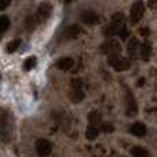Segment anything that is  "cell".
Here are the masks:
<instances>
[{
    "mask_svg": "<svg viewBox=\"0 0 157 157\" xmlns=\"http://www.w3.org/2000/svg\"><path fill=\"white\" fill-rule=\"evenodd\" d=\"M124 22H125V17H124V14H123V13L113 14V17H112V22H110V26L105 28V32H103V33H105L106 36L116 35V33L119 32L123 26H124Z\"/></svg>",
    "mask_w": 157,
    "mask_h": 157,
    "instance_id": "6da1fadb",
    "label": "cell"
},
{
    "mask_svg": "<svg viewBox=\"0 0 157 157\" xmlns=\"http://www.w3.org/2000/svg\"><path fill=\"white\" fill-rule=\"evenodd\" d=\"M108 62H109V65H110L112 68H113L114 71H117V72H124V71H128V69H130V66H131L130 61H128L127 58L121 57L120 54H116V55H109Z\"/></svg>",
    "mask_w": 157,
    "mask_h": 157,
    "instance_id": "7a4b0ae2",
    "label": "cell"
},
{
    "mask_svg": "<svg viewBox=\"0 0 157 157\" xmlns=\"http://www.w3.org/2000/svg\"><path fill=\"white\" fill-rule=\"evenodd\" d=\"M10 135H11L10 119H8L7 113L2 112V114H0V138H2V141L7 142L10 139Z\"/></svg>",
    "mask_w": 157,
    "mask_h": 157,
    "instance_id": "3957f363",
    "label": "cell"
},
{
    "mask_svg": "<svg viewBox=\"0 0 157 157\" xmlns=\"http://www.w3.org/2000/svg\"><path fill=\"white\" fill-rule=\"evenodd\" d=\"M51 11H52V6L50 4V3H41L40 6H39L37 11H36V21L39 22V24H43V22H46L47 19H48V17L51 15Z\"/></svg>",
    "mask_w": 157,
    "mask_h": 157,
    "instance_id": "277c9868",
    "label": "cell"
},
{
    "mask_svg": "<svg viewBox=\"0 0 157 157\" xmlns=\"http://www.w3.org/2000/svg\"><path fill=\"white\" fill-rule=\"evenodd\" d=\"M101 51L108 55H116L121 52V44L117 40H109L101 46Z\"/></svg>",
    "mask_w": 157,
    "mask_h": 157,
    "instance_id": "5b68a950",
    "label": "cell"
},
{
    "mask_svg": "<svg viewBox=\"0 0 157 157\" xmlns=\"http://www.w3.org/2000/svg\"><path fill=\"white\" fill-rule=\"evenodd\" d=\"M145 14V4L144 2H135L131 7V24H138Z\"/></svg>",
    "mask_w": 157,
    "mask_h": 157,
    "instance_id": "8992f818",
    "label": "cell"
},
{
    "mask_svg": "<svg viewBox=\"0 0 157 157\" xmlns=\"http://www.w3.org/2000/svg\"><path fill=\"white\" fill-rule=\"evenodd\" d=\"M127 52H128V55H130L131 59H136V58L141 55V47H139V43L135 37H131L130 40H128Z\"/></svg>",
    "mask_w": 157,
    "mask_h": 157,
    "instance_id": "52a82bcc",
    "label": "cell"
},
{
    "mask_svg": "<svg viewBox=\"0 0 157 157\" xmlns=\"http://www.w3.org/2000/svg\"><path fill=\"white\" fill-rule=\"evenodd\" d=\"M51 149H52V146L47 139H39L36 142V152H37L39 156H41V157L48 156L51 153Z\"/></svg>",
    "mask_w": 157,
    "mask_h": 157,
    "instance_id": "ba28073f",
    "label": "cell"
},
{
    "mask_svg": "<svg viewBox=\"0 0 157 157\" xmlns=\"http://www.w3.org/2000/svg\"><path fill=\"white\" fill-rule=\"evenodd\" d=\"M136 112H138V106H136V102L134 99L132 94H127V116H135Z\"/></svg>",
    "mask_w": 157,
    "mask_h": 157,
    "instance_id": "9c48e42d",
    "label": "cell"
},
{
    "mask_svg": "<svg viewBox=\"0 0 157 157\" xmlns=\"http://www.w3.org/2000/svg\"><path fill=\"white\" fill-rule=\"evenodd\" d=\"M73 65H75V61L69 57L61 58V59H58V62H57V68L59 69V71H69V69L73 68Z\"/></svg>",
    "mask_w": 157,
    "mask_h": 157,
    "instance_id": "30bf717a",
    "label": "cell"
},
{
    "mask_svg": "<svg viewBox=\"0 0 157 157\" xmlns=\"http://www.w3.org/2000/svg\"><path fill=\"white\" fill-rule=\"evenodd\" d=\"M81 19L84 24L87 25H94L95 22H98V15L91 10H87L84 13H81Z\"/></svg>",
    "mask_w": 157,
    "mask_h": 157,
    "instance_id": "8fae6325",
    "label": "cell"
},
{
    "mask_svg": "<svg viewBox=\"0 0 157 157\" xmlns=\"http://www.w3.org/2000/svg\"><path fill=\"white\" fill-rule=\"evenodd\" d=\"M131 134L135 136H144L145 134H146V125L144 124V123H134L132 125H131L130 128Z\"/></svg>",
    "mask_w": 157,
    "mask_h": 157,
    "instance_id": "7c38bea8",
    "label": "cell"
},
{
    "mask_svg": "<svg viewBox=\"0 0 157 157\" xmlns=\"http://www.w3.org/2000/svg\"><path fill=\"white\" fill-rule=\"evenodd\" d=\"M150 55H152V44H150V41L146 40L141 46V58L144 61H149Z\"/></svg>",
    "mask_w": 157,
    "mask_h": 157,
    "instance_id": "4fadbf2b",
    "label": "cell"
},
{
    "mask_svg": "<svg viewBox=\"0 0 157 157\" xmlns=\"http://www.w3.org/2000/svg\"><path fill=\"white\" fill-rule=\"evenodd\" d=\"M78 32H80V28L77 26V25H72V26H68L65 29V32H63V37L65 39H69V40H72V39H76Z\"/></svg>",
    "mask_w": 157,
    "mask_h": 157,
    "instance_id": "5bb4252c",
    "label": "cell"
},
{
    "mask_svg": "<svg viewBox=\"0 0 157 157\" xmlns=\"http://www.w3.org/2000/svg\"><path fill=\"white\" fill-rule=\"evenodd\" d=\"M131 155L134 157H149V152L142 146H134L131 149Z\"/></svg>",
    "mask_w": 157,
    "mask_h": 157,
    "instance_id": "9a60e30c",
    "label": "cell"
},
{
    "mask_svg": "<svg viewBox=\"0 0 157 157\" xmlns=\"http://www.w3.org/2000/svg\"><path fill=\"white\" fill-rule=\"evenodd\" d=\"M98 134H99V128L94 127V125H88V128H87V131H86L87 139H90V141H94V139L98 136Z\"/></svg>",
    "mask_w": 157,
    "mask_h": 157,
    "instance_id": "2e32d148",
    "label": "cell"
},
{
    "mask_svg": "<svg viewBox=\"0 0 157 157\" xmlns=\"http://www.w3.org/2000/svg\"><path fill=\"white\" fill-rule=\"evenodd\" d=\"M88 121L90 125H94V127H98L101 124V114L98 112H91L88 114Z\"/></svg>",
    "mask_w": 157,
    "mask_h": 157,
    "instance_id": "e0dca14e",
    "label": "cell"
},
{
    "mask_svg": "<svg viewBox=\"0 0 157 157\" xmlns=\"http://www.w3.org/2000/svg\"><path fill=\"white\" fill-rule=\"evenodd\" d=\"M10 28V18L7 15H2L0 17V33L6 32Z\"/></svg>",
    "mask_w": 157,
    "mask_h": 157,
    "instance_id": "ac0fdd59",
    "label": "cell"
},
{
    "mask_svg": "<svg viewBox=\"0 0 157 157\" xmlns=\"http://www.w3.org/2000/svg\"><path fill=\"white\" fill-rule=\"evenodd\" d=\"M71 99H72V102H75V103L81 102V101L84 99V92L83 91H72Z\"/></svg>",
    "mask_w": 157,
    "mask_h": 157,
    "instance_id": "d6986e66",
    "label": "cell"
},
{
    "mask_svg": "<svg viewBox=\"0 0 157 157\" xmlns=\"http://www.w3.org/2000/svg\"><path fill=\"white\" fill-rule=\"evenodd\" d=\"M36 57H30V58H28L26 61H25V63H24V71H30V69H33L36 66Z\"/></svg>",
    "mask_w": 157,
    "mask_h": 157,
    "instance_id": "ffe728a7",
    "label": "cell"
},
{
    "mask_svg": "<svg viewBox=\"0 0 157 157\" xmlns=\"http://www.w3.org/2000/svg\"><path fill=\"white\" fill-rule=\"evenodd\" d=\"M19 44H21V40H18V39H15V40L10 41V43L7 44V51H8V52H15L17 50H18Z\"/></svg>",
    "mask_w": 157,
    "mask_h": 157,
    "instance_id": "44dd1931",
    "label": "cell"
},
{
    "mask_svg": "<svg viewBox=\"0 0 157 157\" xmlns=\"http://www.w3.org/2000/svg\"><path fill=\"white\" fill-rule=\"evenodd\" d=\"M72 88H73V91H83V80L81 78H73L72 80Z\"/></svg>",
    "mask_w": 157,
    "mask_h": 157,
    "instance_id": "7402d4cb",
    "label": "cell"
},
{
    "mask_svg": "<svg viewBox=\"0 0 157 157\" xmlns=\"http://www.w3.org/2000/svg\"><path fill=\"white\" fill-rule=\"evenodd\" d=\"M36 18L35 17H28V19H26V29L28 30H33L35 29V25H36Z\"/></svg>",
    "mask_w": 157,
    "mask_h": 157,
    "instance_id": "603a6c76",
    "label": "cell"
},
{
    "mask_svg": "<svg viewBox=\"0 0 157 157\" xmlns=\"http://www.w3.org/2000/svg\"><path fill=\"white\" fill-rule=\"evenodd\" d=\"M99 130L102 131V132H113L114 128H113V125L112 124H101Z\"/></svg>",
    "mask_w": 157,
    "mask_h": 157,
    "instance_id": "cb8c5ba5",
    "label": "cell"
},
{
    "mask_svg": "<svg viewBox=\"0 0 157 157\" xmlns=\"http://www.w3.org/2000/svg\"><path fill=\"white\" fill-rule=\"evenodd\" d=\"M117 35H119L120 39H123V40H125V39H128V29L125 26H123L121 29L117 32Z\"/></svg>",
    "mask_w": 157,
    "mask_h": 157,
    "instance_id": "d4e9b609",
    "label": "cell"
},
{
    "mask_svg": "<svg viewBox=\"0 0 157 157\" xmlns=\"http://www.w3.org/2000/svg\"><path fill=\"white\" fill-rule=\"evenodd\" d=\"M10 3H11V0H0V11L6 10L10 6Z\"/></svg>",
    "mask_w": 157,
    "mask_h": 157,
    "instance_id": "484cf974",
    "label": "cell"
},
{
    "mask_svg": "<svg viewBox=\"0 0 157 157\" xmlns=\"http://www.w3.org/2000/svg\"><path fill=\"white\" fill-rule=\"evenodd\" d=\"M149 7L150 8H157V0H149Z\"/></svg>",
    "mask_w": 157,
    "mask_h": 157,
    "instance_id": "4316f807",
    "label": "cell"
},
{
    "mask_svg": "<svg viewBox=\"0 0 157 157\" xmlns=\"http://www.w3.org/2000/svg\"><path fill=\"white\" fill-rule=\"evenodd\" d=\"M149 32H150V30L147 29V28H142V29H141V33L144 36H147V35H149Z\"/></svg>",
    "mask_w": 157,
    "mask_h": 157,
    "instance_id": "83f0119b",
    "label": "cell"
},
{
    "mask_svg": "<svg viewBox=\"0 0 157 157\" xmlns=\"http://www.w3.org/2000/svg\"><path fill=\"white\" fill-rule=\"evenodd\" d=\"M72 2V0H65V3H66V4H69V3H71Z\"/></svg>",
    "mask_w": 157,
    "mask_h": 157,
    "instance_id": "f1b7e54d",
    "label": "cell"
}]
</instances>
